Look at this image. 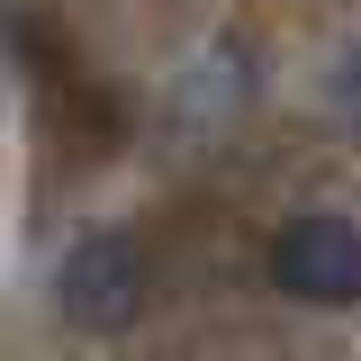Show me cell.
Wrapping results in <instances>:
<instances>
[{
	"label": "cell",
	"instance_id": "obj_4",
	"mask_svg": "<svg viewBox=\"0 0 361 361\" xmlns=\"http://www.w3.org/2000/svg\"><path fill=\"white\" fill-rule=\"evenodd\" d=\"M325 99H334V118H343V127H361V45H343V54H334Z\"/></svg>",
	"mask_w": 361,
	"mask_h": 361
},
{
	"label": "cell",
	"instance_id": "obj_3",
	"mask_svg": "<svg viewBox=\"0 0 361 361\" xmlns=\"http://www.w3.org/2000/svg\"><path fill=\"white\" fill-rule=\"evenodd\" d=\"M244 99H253V45H244V37H217V45H199V54L172 73L163 118H172V135H217Z\"/></svg>",
	"mask_w": 361,
	"mask_h": 361
},
{
	"label": "cell",
	"instance_id": "obj_2",
	"mask_svg": "<svg viewBox=\"0 0 361 361\" xmlns=\"http://www.w3.org/2000/svg\"><path fill=\"white\" fill-rule=\"evenodd\" d=\"M271 289L298 307H361V217L289 208L271 226Z\"/></svg>",
	"mask_w": 361,
	"mask_h": 361
},
{
	"label": "cell",
	"instance_id": "obj_1",
	"mask_svg": "<svg viewBox=\"0 0 361 361\" xmlns=\"http://www.w3.org/2000/svg\"><path fill=\"white\" fill-rule=\"evenodd\" d=\"M145 298H154V262H145V244L118 235V226L82 235L54 262V316L73 334H127L135 316H145Z\"/></svg>",
	"mask_w": 361,
	"mask_h": 361
}]
</instances>
